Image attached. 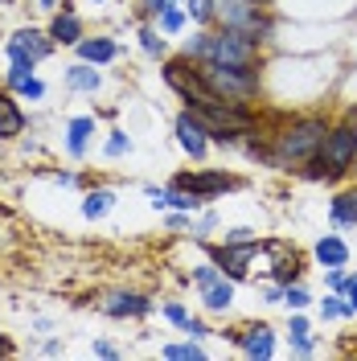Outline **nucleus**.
Returning <instances> with one entry per match:
<instances>
[{"label":"nucleus","instance_id":"4be33fe9","mask_svg":"<svg viewBox=\"0 0 357 361\" xmlns=\"http://www.w3.org/2000/svg\"><path fill=\"white\" fill-rule=\"evenodd\" d=\"M111 202H115L111 189H90L87 197H83V214H87V218H103V214L111 209Z\"/></svg>","mask_w":357,"mask_h":361},{"label":"nucleus","instance_id":"6e6552de","mask_svg":"<svg viewBox=\"0 0 357 361\" xmlns=\"http://www.w3.org/2000/svg\"><path fill=\"white\" fill-rule=\"evenodd\" d=\"M54 54V37L42 33V29H17L13 37H8V62H29V66H37L42 58Z\"/></svg>","mask_w":357,"mask_h":361},{"label":"nucleus","instance_id":"f704fd0d","mask_svg":"<svg viewBox=\"0 0 357 361\" xmlns=\"http://www.w3.org/2000/svg\"><path fill=\"white\" fill-rule=\"evenodd\" d=\"M21 94H25V99H42V94H45V82H42V78H29V82L21 87Z\"/></svg>","mask_w":357,"mask_h":361},{"label":"nucleus","instance_id":"20e7f679","mask_svg":"<svg viewBox=\"0 0 357 361\" xmlns=\"http://www.w3.org/2000/svg\"><path fill=\"white\" fill-rule=\"evenodd\" d=\"M357 164V128H329L325 144L313 157V177H341Z\"/></svg>","mask_w":357,"mask_h":361},{"label":"nucleus","instance_id":"bb28decb","mask_svg":"<svg viewBox=\"0 0 357 361\" xmlns=\"http://www.w3.org/2000/svg\"><path fill=\"white\" fill-rule=\"evenodd\" d=\"M157 21H160V33H169V37H173V33H181V25H185V13H177V8L169 4Z\"/></svg>","mask_w":357,"mask_h":361},{"label":"nucleus","instance_id":"cd10ccee","mask_svg":"<svg viewBox=\"0 0 357 361\" xmlns=\"http://www.w3.org/2000/svg\"><path fill=\"white\" fill-rule=\"evenodd\" d=\"M29 78H33V66H29V62H13V66H8V78H4V82H8L13 90H21L25 82H29Z\"/></svg>","mask_w":357,"mask_h":361},{"label":"nucleus","instance_id":"c03bdc74","mask_svg":"<svg viewBox=\"0 0 357 361\" xmlns=\"http://www.w3.org/2000/svg\"><path fill=\"white\" fill-rule=\"evenodd\" d=\"M169 4H173V0H169Z\"/></svg>","mask_w":357,"mask_h":361},{"label":"nucleus","instance_id":"79ce46f5","mask_svg":"<svg viewBox=\"0 0 357 361\" xmlns=\"http://www.w3.org/2000/svg\"><path fill=\"white\" fill-rule=\"evenodd\" d=\"M250 4H271V0H250Z\"/></svg>","mask_w":357,"mask_h":361},{"label":"nucleus","instance_id":"a19ab883","mask_svg":"<svg viewBox=\"0 0 357 361\" xmlns=\"http://www.w3.org/2000/svg\"><path fill=\"white\" fill-rule=\"evenodd\" d=\"M42 8H54V0H42Z\"/></svg>","mask_w":357,"mask_h":361},{"label":"nucleus","instance_id":"2eb2a0df","mask_svg":"<svg viewBox=\"0 0 357 361\" xmlns=\"http://www.w3.org/2000/svg\"><path fill=\"white\" fill-rule=\"evenodd\" d=\"M74 49H78V58L90 62V66H107V62H115V54H119V45L111 37H83Z\"/></svg>","mask_w":357,"mask_h":361},{"label":"nucleus","instance_id":"c85d7f7f","mask_svg":"<svg viewBox=\"0 0 357 361\" xmlns=\"http://www.w3.org/2000/svg\"><path fill=\"white\" fill-rule=\"evenodd\" d=\"M164 357H173V361H193V357H205V353H201V345H169V349H164Z\"/></svg>","mask_w":357,"mask_h":361},{"label":"nucleus","instance_id":"58836bf2","mask_svg":"<svg viewBox=\"0 0 357 361\" xmlns=\"http://www.w3.org/2000/svg\"><path fill=\"white\" fill-rule=\"evenodd\" d=\"M214 222H218V218H214V214H205V218L198 222V234H210V230H214Z\"/></svg>","mask_w":357,"mask_h":361},{"label":"nucleus","instance_id":"423d86ee","mask_svg":"<svg viewBox=\"0 0 357 361\" xmlns=\"http://www.w3.org/2000/svg\"><path fill=\"white\" fill-rule=\"evenodd\" d=\"M226 29H238L250 42H267L271 37V17L263 13V4H250V0H218V13H214Z\"/></svg>","mask_w":357,"mask_h":361},{"label":"nucleus","instance_id":"9d476101","mask_svg":"<svg viewBox=\"0 0 357 361\" xmlns=\"http://www.w3.org/2000/svg\"><path fill=\"white\" fill-rule=\"evenodd\" d=\"M177 140H181V148H185L193 160H201L205 157V148H210V132H205V123H201L193 111L177 115Z\"/></svg>","mask_w":357,"mask_h":361},{"label":"nucleus","instance_id":"a211bd4d","mask_svg":"<svg viewBox=\"0 0 357 361\" xmlns=\"http://www.w3.org/2000/svg\"><path fill=\"white\" fill-rule=\"evenodd\" d=\"M90 132H95V119H90V115L70 119V128H66V152H70V157H83V152H87Z\"/></svg>","mask_w":357,"mask_h":361},{"label":"nucleus","instance_id":"7c9ffc66","mask_svg":"<svg viewBox=\"0 0 357 361\" xmlns=\"http://www.w3.org/2000/svg\"><path fill=\"white\" fill-rule=\"evenodd\" d=\"M123 152H132V140L123 132H111V140H107V157H123Z\"/></svg>","mask_w":357,"mask_h":361},{"label":"nucleus","instance_id":"aec40b11","mask_svg":"<svg viewBox=\"0 0 357 361\" xmlns=\"http://www.w3.org/2000/svg\"><path fill=\"white\" fill-rule=\"evenodd\" d=\"M201 295H205V308H210V312H226V308H230V300H234V283L222 275L214 288H205Z\"/></svg>","mask_w":357,"mask_h":361},{"label":"nucleus","instance_id":"c9c22d12","mask_svg":"<svg viewBox=\"0 0 357 361\" xmlns=\"http://www.w3.org/2000/svg\"><path fill=\"white\" fill-rule=\"evenodd\" d=\"M95 357H119V349L107 345V341H95Z\"/></svg>","mask_w":357,"mask_h":361},{"label":"nucleus","instance_id":"5701e85b","mask_svg":"<svg viewBox=\"0 0 357 361\" xmlns=\"http://www.w3.org/2000/svg\"><path fill=\"white\" fill-rule=\"evenodd\" d=\"M291 345H296V353H313V333H308V320L304 316H291Z\"/></svg>","mask_w":357,"mask_h":361},{"label":"nucleus","instance_id":"f3484780","mask_svg":"<svg viewBox=\"0 0 357 361\" xmlns=\"http://www.w3.org/2000/svg\"><path fill=\"white\" fill-rule=\"evenodd\" d=\"M313 255H316V263H325V267H345V263H349V247H345L337 234H325L313 247Z\"/></svg>","mask_w":357,"mask_h":361},{"label":"nucleus","instance_id":"f8f14e48","mask_svg":"<svg viewBox=\"0 0 357 361\" xmlns=\"http://www.w3.org/2000/svg\"><path fill=\"white\" fill-rule=\"evenodd\" d=\"M103 312L115 316V320H128V316L152 312V300H148V295H135V292H111L103 300Z\"/></svg>","mask_w":357,"mask_h":361},{"label":"nucleus","instance_id":"72a5a7b5","mask_svg":"<svg viewBox=\"0 0 357 361\" xmlns=\"http://www.w3.org/2000/svg\"><path fill=\"white\" fill-rule=\"evenodd\" d=\"M345 279H349V275H345L341 267H329V275H325V283H329L333 292H341V288H345Z\"/></svg>","mask_w":357,"mask_h":361},{"label":"nucleus","instance_id":"dca6fc26","mask_svg":"<svg viewBox=\"0 0 357 361\" xmlns=\"http://www.w3.org/2000/svg\"><path fill=\"white\" fill-rule=\"evenodd\" d=\"M49 37H54V45H78L83 42V21H78V13L62 8V13L54 17V25H49Z\"/></svg>","mask_w":357,"mask_h":361},{"label":"nucleus","instance_id":"ea45409f","mask_svg":"<svg viewBox=\"0 0 357 361\" xmlns=\"http://www.w3.org/2000/svg\"><path fill=\"white\" fill-rule=\"evenodd\" d=\"M263 295H267V304H279V300H284V288H267Z\"/></svg>","mask_w":357,"mask_h":361},{"label":"nucleus","instance_id":"a878e982","mask_svg":"<svg viewBox=\"0 0 357 361\" xmlns=\"http://www.w3.org/2000/svg\"><path fill=\"white\" fill-rule=\"evenodd\" d=\"M218 279H222V267H218V263H205V267L193 271V283H198L201 292H205V288H214Z\"/></svg>","mask_w":357,"mask_h":361},{"label":"nucleus","instance_id":"473e14b6","mask_svg":"<svg viewBox=\"0 0 357 361\" xmlns=\"http://www.w3.org/2000/svg\"><path fill=\"white\" fill-rule=\"evenodd\" d=\"M164 316H169V320H173V324H181V329H185V324H189V312H185V308H181V304H164Z\"/></svg>","mask_w":357,"mask_h":361},{"label":"nucleus","instance_id":"ddd939ff","mask_svg":"<svg viewBox=\"0 0 357 361\" xmlns=\"http://www.w3.org/2000/svg\"><path fill=\"white\" fill-rule=\"evenodd\" d=\"M238 349H243L246 357H271L275 353V333H271L267 324H250L238 333Z\"/></svg>","mask_w":357,"mask_h":361},{"label":"nucleus","instance_id":"c756f323","mask_svg":"<svg viewBox=\"0 0 357 361\" xmlns=\"http://www.w3.org/2000/svg\"><path fill=\"white\" fill-rule=\"evenodd\" d=\"M140 45H144V49H148V54L157 58L160 49H164V37H160L157 29H140Z\"/></svg>","mask_w":357,"mask_h":361},{"label":"nucleus","instance_id":"393cba45","mask_svg":"<svg viewBox=\"0 0 357 361\" xmlns=\"http://www.w3.org/2000/svg\"><path fill=\"white\" fill-rule=\"evenodd\" d=\"M284 304H288L291 312H304V308L313 304V295L304 292V288H291V283H284Z\"/></svg>","mask_w":357,"mask_h":361},{"label":"nucleus","instance_id":"e433bc0d","mask_svg":"<svg viewBox=\"0 0 357 361\" xmlns=\"http://www.w3.org/2000/svg\"><path fill=\"white\" fill-rule=\"evenodd\" d=\"M341 292H345V300L357 308V275H349V279H345V288H341Z\"/></svg>","mask_w":357,"mask_h":361},{"label":"nucleus","instance_id":"1a4fd4ad","mask_svg":"<svg viewBox=\"0 0 357 361\" xmlns=\"http://www.w3.org/2000/svg\"><path fill=\"white\" fill-rule=\"evenodd\" d=\"M255 250H259V243H226V247L214 250V263L222 267V275H230V279H243L246 263L255 259Z\"/></svg>","mask_w":357,"mask_h":361},{"label":"nucleus","instance_id":"f257e3e1","mask_svg":"<svg viewBox=\"0 0 357 361\" xmlns=\"http://www.w3.org/2000/svg\"><path fill=\"white\" fill-rule=\"evenodd\" d=\"M201 82L210 87L214 99H226V103H238L246 107L250 99H259V70L255 66H218V62H198Z\"/></svg>","mask_w":357,"mask_h":361},{"label":"nucleus","instance_id":"0eeeda50","mask_svg":"<svg viewBox=\"0 0 357 361\" xmlns=\"http://www.w3.org/2000/svg\"><path fill=\"white\" fill-rule=\"evenodd\" d=\"M160 74H164V82L177 90L189 107H193V103H201V99H210V87L201 82L198 62H193V58H185V54H181V58H173V62H164V66H160Z\"/></svg>","mask_w":357,"mask_h":361},{"label":"nucleus","instance_id":"39448f33","mask_svg":"<svg viewBox=\"0 0 357 361\" xmlns=\"http://www.w3.org/2000/svg\"><path fill=\"white\" fill-rule=\"evenodd\" d=\"M201 62H218V66H259V42H250L238 29H218L205 33V54Z\"/></svg>","mask_w":357,"mask_h":361},{"label":"nucleus","instance_id":"9b49d317","mask_svg":"<svg viewBox=\"0 0 357 361\" xmlns=\"http://www.w3.org/2000/svg\"><path fill=\"white\" fill-rule=\"evenodd\" d=\"M173 185H185V189H193V193H201V197H214V193L234 189L238 180L230 177V173H181Z\"/></svg>","mask_w":357,"mask_h":361},{"label":"nucleus","instance_id":"4468645a","mask_svg":"<svg viewBox=\"0 0 357 361\" xmlns=\"http://www.w3.org/2000/svg\"><path fill=\"white\" fill-rule=\"evenodd\" d=\"M25 132V111L13 90H0V140H17Z\"/></svg>","mask_w":357,"mask_h":361},{"label":"nucleus","instance_id":"412c9836","mask_svg":"<svg viewBox=\"0 0 357 361\" xmlns=\"http://www.w3.org/2000/svg\"><path fill=\"white\" fill-rule=\"evenodd\" d=\"M333 222H337V226H357V189L337 193V202H333Z\"/></svg>","mask_w":357,"mask_h":361},{"label":"nucleus","instance_id":"b1692460","mask_svg":"<svg viewBox=\"0 0 357 361\" xmlns=\"http://www.w3.org/2000/svg\"><path fill=\"white\" fill-rule=\"evenodd\" d=\"M214 13H218V0H189L185 4V17H193L198 25L214 21Z\"/></svg>","mask_w":357,"mask_h":361},{"label":"nucleus","instance_id":"37998d69","mask_svg":"<svg viewBox=\"0 0 357 361\" xmlns=\"http://www.w3.org/2000/svg\"><path fill=\"white\" fill-rule=\"evenodd\" d=\"M0 4H8V0H0Z\"/></svg>","mask_w":357,"mask_h":361},{"label":"nucleus","instance_id":"f03ea898","mask_svg":"<svg viewBox=\"0 0 357 361\" xmlns=\"http://www.w3.org/2000/svg\"><path fill=\"white\" fill-rule=\"evenodd\" d=\"M189 111L205 123L210 140H218V144H230V140H238L243 132H250V128H255V115L246 111V107H238V103H226V99H214V94H210V99H201V103H193Z\"/></svg>","mask_w":357,"mask_h":361},{"label":"nucleus","instance_id":"6ab92c4d","mask_svg":"<svg viewBox=\"0 0 357 361\" xmlns=\"http://www.w3.org/2000/svg\"><path fill=\"white\" fill-rule=\"evenodd\" d=\"M66 87L95 94V90L103 87V74H99V70H90V62H74V66L66 70Z\"/></svg>","mask_w":357,"mask_h":361},{"label":"nucleus","instance_id":"4c0bfd02","mask_svg":"<svg viewBox=\"0 0 357 361\" xmlns=\"http://www.w3.org/2000/svg\"><path fill=\"white\" fill-rule=\"evenodd\" d=\"M185 333H189V337L198 341V337H205V333H210V329H205V324H201V320H189V324H185Z\"/></svg>","mask_w":357,"mask_h":361},{"label":"nucleus","instance_id":"7ed1b4c3","mask_svg":"<svg viewBox=\"0 0 357 361\" xmlns=\"http://www.w3.org/2000/svg\"><path fill=\"white\" fill-rule=\"evenodd\" d=\"M329 123L325 119H296L284 132L275 135V164H300V160H313L316 148L325 144Z\"/></svg>","mask_w":357,"mask_h":361},{"label":"nucleus","instance_id":"2f4dec72","mask_svg":"<svg viewBox=\"0 0 357 361\" xmlns=\"http://www.w3.org/2000/svg\"><path fill=\"white\" fill-rule=\"evenodd\" d=\"M226 243H259V238H255V230H246V226H234V230H226Z\"/></svg>","mask_w":357,"mask_h":361}]
</instances>
